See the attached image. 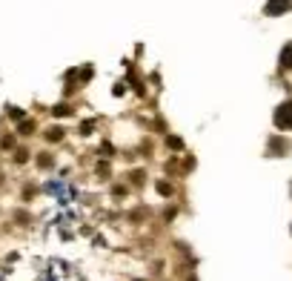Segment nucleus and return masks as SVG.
Masks as SVG:
<instances>
[{
    "label": "nucleus",
    "mask_w": 292,
    "mask_h": 281,
    "mask_svg": "<svg viewBox=\"0 0 292 281\" xmlns=\"http://www.w3.org/2000/svg\"><path fill=\"white\" fill-rule=\"evenodd\" d=\"M275 127L278 129H292V101H284V104L275 109Z\"/></svg>",
    "instance_id": "f257e3e1"
},
{
    "label": "nucleus",
    "mask_w": 292,
    "mask_h": 281,
    "mask_svg": "<svg viewBox=\"0 0 292 281\" xmlns=\"http://www.w3.org/2000/svg\"><path fill=\"white\" fill-rule=\"evenodd\" d=\"M290 9H292V0H267V6H264V12L269 17H278V14L290 12Z\"/></svg>",
    "instance_id": "f03ea898"
},
{
    "label": "nucleus",
    "mask_w": 292,
    "mask_h": 281,
    "mask_svg": "<svg viewBox=\"0 0 292 281\" xmlns=\"http://www.w3.org/2000/svg\"><path fill=\"white\" fill-rule=\"evenodd\" d=\"M281 63H284L287 69H292V43L284 46V52H281Z\"/></svg>",
    "instance_id": "7ed1b4c3"
},
{
    "label": "nucleus",
    "mask_w": 292,
    "mask_h": 281,
    "mask_svg": "<svg viewBox=\"0 0 292 281\" xmlns=\"http://www.w3.org/2000/svg\"><path fill=\"white\" fill-rule=\"evenodd\" d=\"M269 149H275L272 155H284L281 149H287V143H284V140H275V138H272V140H269Z\"/></svg>",
    "instance_id": "20e7f679"
},
{
    "label": "nucleus",
    "mask_w": 292,
    "mask_h": 281,
    "mask_svg": "<svg viewBox=\"0 0 292 281\" xmlns=\"http://www.w3.org/2000/svg\"><path fill=\"white\" fill-rule=\"evenodd\" d=\"M166 143H169L172 149H181V146H184V140H181V138H169V140H166Z\"/></svg>",
    "instance_id": "39448f33"
},
{
    "label": "nucleus",
    "mask_w": 292,
    "mask_h": 281,
    "mask_svg": "<svg viewBox=\"0 0 292 281\" xmlns=\"http://www.w3.org/2000/svg\"><path fill=\"white\" fill-rule=\"evenodd\" d=\"M55 115H72L69 106H55Z\"/></svg>",
    "instance_id": "423d86ee"
}]
</instances>
